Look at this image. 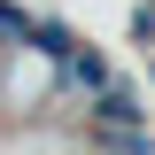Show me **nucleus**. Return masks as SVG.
Segmentation results:
<instances>
[{
    "instance_id": "20e7f679",
    "label": "nucleus",
    "mask_w": 155,
    "mask_h": 155,
    "mask_svg": "<svg viewBox=\"0 0 155 155\" xmlns=\"http://www.w3.org/2000/svg\"><path fill=\"white\" fill-rule=\"evenodd\" d=\"M132 47H155V0L132 8Z\"/></svg>"
},
{
    "instance_id": "f03ea898",
    "label": "nucleus",
    "mask_w": 155,
    "mask_h": 155,
    "mask_svg": "<svg viewBox=\"0 0 155 155\" xmlns=\"http://www.w3.org/2000/svg\"><path fill=\"white\" fill-rule=\"evenodd\" d=\"M85 116H93V132H147V109H140V93H132V85L101 93V101H93Z\"/></svg>"
},
{
    "instance_id": "7ed1b4c3",
    "label": "nucleus",
    "mask_w": 155,
    "mask_h": 155,
    "mask_svg": "<svg viewBox=\"0 0 155 155\" xmlns=\"http://www.w3.org/2000/svg\"><path fill=\"white\" fill-rule=\"evenodd\" d=\"M62 85H70V93H93V101H101V93H116V78H109V62H101L93 47H78V54L62 62Z\"/></svg>"
},
{
    "instance_id": "f257e3e1",
    "label": "nucleus",
    "mask_w": 155,
    "mask_h": 155,
    "mask_svg": "<svg viewBox=\"0 0 155 155\" xmlns=\"http://www.w3.org/2000/svg\"><path fill=\"white\" fill-rule=\"evenodd\" d=\"M54 78H62V62L47 54V47H8V93L16 101H47Z\"/></svg>"
}]
</instances>
